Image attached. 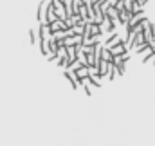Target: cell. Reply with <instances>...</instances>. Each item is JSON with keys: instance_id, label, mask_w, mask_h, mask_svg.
Here are the masks:
<instances>
[{"instance_id": "12", "label": "cell", "mask_w": 155, "mask_h": 146, "mask_svg": "<svg viewBox=\"0 0 155 146\" xmlns=\"http://www.w3.org/2000/svg\"><path fill=\"white\" fill-rule=\"evenodd\" d=\"M90 79H92V83H94L97 88H99V87L103 85V81H105V78H103L101 74H92V76H90Z\"/></svg>"}, {"instance_id": "3", "label": "cell", "mask_w": 155, "mask_h": 146, "mask_svg": "<svg viewBox=\"0 0 155 146\" xmlns=\"http://www.w3.org/2000/svg\"><path fill=\"white\" fill-rule=\"evenodd\" d=\"M144 20H146V15H144V11H143V13H134L126 27H128V29H134L135 25H139V24H143Z\"/></svg>"}, {"instance_id": "7", "label": "cell", "mask_w": 155, "mask_h": 146, "mask_svg": "<svg viewBox=\"0 0 155 146\" xmlns=\"http://www.w3.org/2000/svg\"><path fill=\"white\" fill-rule=\"evenodd\" d=\"M51 29H52V33H56V31H63V29H69L67 27V24H65V20H56L54 24H51Z\"/></svg>"}, {"instance_id": "8", "label": "cell", "mask_w": 155, "mask_h": 146, "mask_svg": "<svg viewBox=\"0 0 155 146\" xmlns=\"http://www.w3.org/2000/svg\"><path fill=\"white\" fill-rule=\"evenodd\" d=\"M56 20H60V18H58L54 7H52V4H51V5H49V13H47V24H54Z\"/></svg>"}, {"instance_id": "10", "label": "cell", "mask_w": 155, "mask_h": 146, "mask_svg": "<svg viewBox=\"0 0 155 146\" xmlns=\"http://www.w3.org/2000/svg\"><path fill=\"white\" fill-rule=\"evenodd\" d=\"M101 60L114 63V54H112V51H110V49H107V47H103V54H101Z\"/></svg>"}, {"instance_id": "6", "label": "cell", "mask_w": 155, "mask_h": 146, "mask_svg": "<svg viewBox=\"0 0 155 146\" xmlns=\"http://www.w3.org/2000/svg\"><path fill=\"white\" fill-rule=\"evenodd\" d=\"M121 41H124V40H123V36H121L119 33H117V35H116L114 38H110L108 41H105V47H107V49H112V47H116V45H119Z\"/></svg>"}, {"instance_id": "5", "label": "cell", "mask_w": 155, "mask_h": 146, "mask_svg": "<svg viewBox=\"0 0 155 146\" xmlns=\"http://www.w3.org/2000/svg\"><path fill=\"white\" fill-rule=\"evenodd\" d=\"M99 27H101V35H107V33H110V31L114 29V24H112V20L105 15V20L99 24Z\"/></svg>"}, {"instance_id": "15", "label": "cell", "mask_w": 155, "mask_h": 146, "mask_svg": "<svg viewBox=\"0 0 155 146\" xmlns=\"http://www.w3.org/2000/svg\"><path fill=\"white\" fill-rule=\"evenodd\" d=\"M79 67H83V63H81L79 60H74V61H71V65H69V69H71V71H78Z\"/></svg>"}, {"instance_id": "4", "label": "cell", "mask_w": 155, "mask_h": 146, "mask_svg": "<svg viewBox=\"0 0 155 146\" xmlns=\"http://www.w3.org/2000/svg\"><path fill=\"white\" fill-rule=\"evenodd\" d=\"M81 88L85 90V94H87V96H92V90H94V88H97V87H96V85L92 83V79H90V76H88V78H85V79H81Z\"/></svg>"}, {"instance_id": "2", "label": "cell", "mask_w": 155, "mask_h": 146, "mask_svg": "<svg viewBox=\"0 0 155 146\" xmlns=\"http://www.w3.org/2000/svg\"><path fill=\"white\" fill-rule=\"evenodd\" d=\"M63 78L72 85V88L74 90H78V88H81V79L76 76V72L74 71H71V69H67V71H63Z\"/></svg>"}, {"instance_id": "9", "label": "cell", "mask_w": 155, "mask_h": 146, "mask_svg": "<svg viewBox=\"0 0 155 146\" xmlns=\"http://www.w3.org/2000/svg\"><path fill=\"white\" fill-rule=\"evenodd\" d=\"M74 72H76V76L79 78V79H85V78H88V76H90L88 67H85V65H83V67H79V69H78V71H74Z\"/></svg>"}, {"instance_id": "14", "label": "cell", "mask_w": 155, "mask_h": 146, "mask_svg": "<svg viewBox=\"0 0 155 146\" xmlns=\"http://www.w3.org/2000/svg\"><path fill=\"white\" fill-rule=\"evenodd\" d=\"M148 45H150V43H141V45H135V47L132 49V52H135V54H141V52H143V51H144Z\"/></svg>"}, {"instance_id": "17", "label": "cell", "mask_w": 155, "mask_h": 146, "mask_svg": "<svg viewBox=\"0 0 155 146\" xmlns=\"http://www.w3.org/2000/svg\"><path fill=\"white\" fill-rule=\"evenodd\" d=\"M152 29H153V36H155V24H153V25H152Z\"/></svg>"}, {"instance_id": "1", "label": "cell", "mask_w": 155, "mask_h": 146, "mask_svg": "<svg viewBox=\"0 0 155 146\" xmlns=\"http://www.w3.org/2000/svg\"><path fill=\"white\" fill-rule=\"evenodd\" d=\"M49 5H51V0H49V2H47V0L40 2L38 11H36V20L40 22V25H41V24H47V13H49Z\"/></svg>"}, {"instance_id": "11", "label": "cell", "mask_w": 155, "mask_h": 146, "mask_svg": "<svg viewBox=\"0 0 155 146\" xmlns=\"http://www.w3.org/2000/svg\"><path fill=\"white\" fill-rule=\"evenodd\" d=\"M97 67H99V74H101V76L105 78V76H107V72H108V67H110V61H105V60H101Z\"/></svg>"}, {"instance_id": "16", "label": "cell", "mask_w": 155, "mask_h": 146, "mask_svg": "<svg viewBox=\"0 0 155 146\" xmlns=\"http://www.w3.org/2000/svg\"><path fill=\"white\" fill-rule=\"evenodd\" d=\"M61 2H63L65 5H69V4H74V0H61Z\"/></svg>"}, {"instance_id": "13", "label": "cell", "mask_w": 155, "mask_h": 146, "mask_svg": "<svg viewBox=\"0 0 155 146\" xmlns=\"http://www.w3.org/2000/svg\"><path fill=\"white\" fill-rule=\"evenodd\" d=\"M139 56H141V60H143V61H146V60H148L150 56H153V49H152V47L148 45V47H146V49H144V51H143V52H141Z\"/></svg>"}]
</instances>
